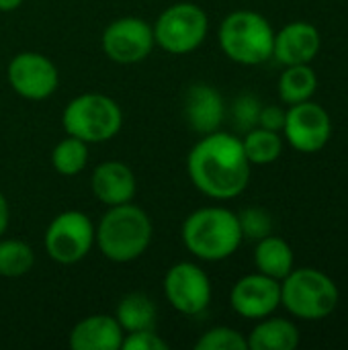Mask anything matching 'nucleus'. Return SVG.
Listing matches in <instances>:
<instances>
[{"label": "nucleus", "instance_id": "1", "mask_svg": "<svg viewBox=\"0 0 348 350\" xmlns=\"http://www.w3.org/2000/svg\"><path fill=\"white\" fill-rule=\"evenodd\" d=\"M250 168L252 164L244 154L242 139L219 129L203 135L187 158L193 187L215 201L240 197L250 183Z\"/></svg>", "mask_w": 348, "mask_h": 350}, {"label": "nucleus", "instance_id": "2", "mask_svg": "<svg viewBox=\"0 0 348 350\" xmlns=\"http://www.w3.org/2000/svg\"><path fill=\"white\" fill-rule=\"evenodd\" d=\"M152 236L150 215L133 203L109 207L98 226H94V244L101 254L119 265L137 260L150 248Z\"/></svg>", "mask_w": 348, "mask_h": 350}, {"label": "nucleus", "instance_id": "3", "mask_svg": "<svg viewBox=\"0 0 348 350\" xmlns=\"http://www.w3.org/2000/svg\"><path fill=\"white\" fill-rule=\"evenodd\" d=\"M183 244L199 260L219 262L236 254L242 244L238 213L226 207H201L183 221Z\"/></svg>", "mask_w": 348, "mask_h": 350}, {"label": "nucleus", "instance_id": "4", "mask_svg": "<svg viewBox=\"0 0 348 350\" xmlns=\"http://www.w3.org/2000/svg\"><path fill=\"white\" fill-rule=\"evenodd\" d=\"M222 51L240 66H258L273 57V25L256 10L230 12L217 31Z\"/></svg>", "mask_w": 348, "mask_h": 350}, {"label": "nucleus", "instance_id": "5", "mask_svg": "<svg viewBox=\"0 0 348 350\" xmlns=\"http://www.w3.org/2000/svg\"><path fill=\"white\" fill-rule=\"evenodd\" d=\"M338 301V285L318 269H293L281 281V306L293 318L308 322L324 320L336 312Z\"/></svg>", "mask_w": 348, "mask_h": 350}, {"label": "nucleus", "instance_id": "6", "mask_svg": "<svg viewBox=\"0 0 348 350\" xmlns=\"http://www.w3.org/2000/svg\"><path fill=\"white\" fill-rule=\"evenodd\" d=\"M62 125L68 135L86 144H103L121 131L123 113L115 98L101 92H84L66 105Z\"/></svg>", "mask_w": 348, "mask_h": 350}, {"label": "nucleus", "instance_id": "7", "mask_svg": "<svg viewBox=\"0 0 348 350\" xmlns=\"http://www.w3.org/2000/svg\"><path fill=\"white\" fill-rule=\"evenodd\" d=\"M152 31L158 47L172 55H187L203 45L209 31V18L199 4L176 2L160 12Z\"/></svg>", "mask_w": 348, "mask_h": 350}, {"label": "nucleus", "instance_id": "8", "mask_svg": "<svg viewBox=\"0 0 348 350\" xmlns=\"http://www.w3.org/2000/svg\"><path fill=\"white\" fill-rule=\"evenodd\" d=\"M43 246L47 256L57 265H76L94 246V224L82 211H62L49 221Z\"/></svg>", "mask_w": 348, "mask_h": 350}, {"label": "nucleus", "instance_id": "9", "mask_svg": "<svg viewBox=\"0 0 348 350\" xmlns=\"http://www.w3.org/2000/svg\"><path fill=\"white\" fill-rule=\"evenodd\" d=\"M281 133L293 150L302 154H316L324 150L332 137V119L322 105L310 98L289 105Z\"/></svg>", "mask_w": 348, "mask_h": 350}, {"label": "nucleus", "instance_id": "10", "mask_svg": "<svg viewBox=\"0 0 348 350\" xmlns=\"http://www.w3.org/2000/svg\"><path fill=\"white\" fill-rule=\"evenodd\" d=\"M101 45L111 62L129 66L144 62L152 53L156 41L148 21L139 16H121L107 25Z\"/></svg>", "mask_w": 348, "mask_h": 350}, {"label": "nucleus", "instance_id": "11", "mask_svg": "<svg viewBox=\"0 0 348 350\" xmlns=\"http://www.w3.org/2000/svg\"><path fill=\"white\" fill-rule=\"evenodd\" d=\"M164 295L183 316H201L211 304V281L195 262H176L164 277Z\"/></svg>", "mask_w": 348, "mask_h": 350}, {"label": "nucleus", "instance_id": "12", "mask_svg": "<svg viewBox=\"0 0 348 350\" xmlns=\"http://www.w3.org/2000/svg\"><path fill=\"white\" fill-rule=\"evenodd\" d=\"M8 84L27 100H45L57 90L59 74L55 64L37 51H21L8 62Z\"/></svg>", "mask_w": 348, "mask_h": 350}, {"label": "nucleus", "instance_id": "13", "mask_svg": "<svg viewBox=\"0 0 348 350\" xmlns=\"http://www.w3.org/2000/svg\"><path fill=\"white\" fill-rule=\"evenodd\" d=\"M232 310L246 320H263L281 308V281L263 273L238 279L230 291Z\"/></svg>", "mask_w": 348, "mask_h": 350}, {"label": "nucleus", "instance_id": "14", "mask_svg": "<svg viewBox=\"0 0 348 350\" xmlns=\"http://www.w3.org/2000/svg\"><path fill=\"white\" fill-rule=\"evenodd\" d=\"M320 47L322 35L318 27L308 21H293L275 33L273 57L283 66L312 64Z\"/></svg>", "mask_w": 348, "mask_h": 350}, {"label": "nucleus", "instance_id": "15", "mask_svg": "<svg viewBox=\"0 0 348 350\" xmlns=\"http://www.w3.org/2000/svg\"><path fill=\"white\" fill-rule=\"evenodd\" d=\"M183 111L189 127L195 133L207 135L222 127L226 117V103L215 86L205 82H195L185 92Z\"/></svg>", "mask_w": 348, "mask_h": 350}, {"label": "nucleus", "instance_id": "16", "mask_svg": "<svg viewBox=\"0 0 348 350\" xmlns=\"http://www.w3.org/2000/svg\"><path fill=\"white\" fill-rule=\"evenodd\" d=\"M92 195L107 207L131 203L137 191L133 170L117 160H107L92 170L90 176Z\"/></svg>", "mask_w": 348, "mask_h": 350}, {"label": "nucleus", "instance_id": "17", "mask_svg": "<svg viewBox=\"0 0 348 350\" xmlns=\"http://www.w3.org/2000/svg\"><path fill=\"white\" fill-rule=\"evenodd\" d=\"M123 336L115 316L94 314L72 328L68 342L74 350H121Z\"/></svg>", "mask_w": 348, "mask_h": 350}, {"label": "nucleus", "instance_id": "18", "mask_svg": "<svg viewBox=\"0 0 348 350\" xmlns=\"http://www.w3.org/2000/svg\"><path fill=\"white\" fill-rule=\"evenodd\" d=\"M250 350H295L299 347V330L285 318H263L246 338Z\"/></svg>", "mask_w": 348, "mask_h": 350}, {"label": "nucleus", "instance_id": "19", "mask_svg": "<svg viewBox=\"0 0 348 350\" xmlns=\"http://www.w3.org/2000/svg\"><path fill=\"white\" fill-rule=\"evenodd\" d=\"M293 262H295L293 248L283 238L271 234L256 242L254 265L258 273L273 277L277 281H283L293 271Z\"/></svg>", "mask_w": 348, "mask_h": 350}, {"label": "nucleus", "instance_id": "20", "mask_svg": "<svg viewBox=\"0 0 348 350\" xmlns=\"http://www.w3.org/2000/svg\"><path fill=\"white\" fill-rule=\"evenodd\" d=\"M115 320L119 322L125 334L137 332V330H150V328H156L158 308L146 293H139V291L127 293L117 304Z\"/></svg>", "mask_w": 348, "mask_h": 350}, {"label": "nucleus", "instance_id": "21", "mask_svg": "<svg viewBox=\"0 0 348 350\" xmlns=\"http://www.w3.org/2000/svg\"><path fill=\"white\" fill-rule=\"evenodd\" d=\"M318 76L310 64L285 66V72L279 78V96L285 105H297L310 100L316 94Z\"/></svg>", "mask_w": 348, "mask_h": 350}, {"label": "nucleus", "instance_id": "22", "mask_svg": "<svg viewBox=\"0 0 348 350\" xmlns=\"http://www.w3.org/2000/svg\"><path fill=\"white\" fill-rule=\"evenodd\" d=\"M242 148L250 164L267 166L281 158L283 154V137L279 131H271L265 127H254L244 133Z\"/></svg>", "mask_w": 348, "mask_h": 350}, {"label": "nucleus", "instance_id": "23", "mask_svg": "<svg viewBox=\"0 0 348 350\" xmlns=\"http://www.w3.org/2000/svg\"><path fill=\"white\" fill-rule=\"evenodd\" d=\"M86 162H88V144L74 135L64 137L51 150V164H53L55 172L62 176L80 174L84 170Z\"/></svg>", "mask_w": 348, "mask_h": 350}, {"label": "nucleus", "instance_id": "24", "mask_svg": "<svg viewBox=\"0 0 348 350\" xmlns=\"http://www.w3.org/2000/svg\"><path fill=\"white\" fill-rule=\"evenodd\" d=\"M35 265L33 248L23 240H0V277L16 279Z\"/></svg>", "mask_w": 348, "mask_h": 350}, {"label": "nucleus", "instance_id": "25", "mask_svg": "<svg viewBox=\"0 0 348 350\" xmlns=\"http://www.w3.org/2000/svg\"><path fill=\"white\" fill-rule=\"evenodd\" d=\"M242 238L258 242L273 234V215L263 207H246L238 213Z\"/></svg>", "mask_w": 348, "mask_h": 350}, {"label": "nucleus", "instance_id": "26", "mask_svg": "<svg viewBox=\"0 0 348 350\" xmlns=\"http://www.w3.org/2000/svg\"><path fill=\"white\" fill-rule=\"evenodd\" d=\"M197 350H248V342L246 338L228 326H217L207 330L197 342H195Z\"/></svg>", "mask_w": 348, "mask_h": 350}, {"label": "nucleus", "instance_id": "27", "mask_svg": "<svg viewBox=\"0 0 348 350\" xmlns=\"http://www.w3.org/2000/svg\"><path fill=\"white\" fill-rule=\"evenodd\" d=\"M263 103L256 94L252 92H242L240 96H236L234 105H232V119L238 131L246 133L254 127H258V115H260Z\"/></svg>", "mask_w": 348, "mask_h": 350}, {"label": "nucleus", "instance_id": "28", "mask_svg": "<svg viewBox=\"0 0 348 350\" xmlns=\"http://www.w3.org/2000/svg\"><path fill=\"white\" fill-rule=\"evenodd\" d=\"M121 350H168V342L160 334H156V328H150L125 334Z\"/></svg>", "mask_w": 348, "mask_h": 350}, {"label": "nucleus", "instance_id": "29", "mask_svg": "<svg viewBox=\"0 0 348 350\" xmlns=\"http://www.w3.org/2000/svg\"><path fill=\"white\" fill-rule=\"evenodd\" d=\"M285 113H287V109H283L279 105H267V107L263 105L260 115H258V127L281 133L283 125H285Z\"/></svg>", "mask_w": 348, "mask_h": 350}, {"label": "nucleus", "instance_id": "30", "mask_svg": "<svg viewBox=\"0 0 348 350\" xmlns=\"http://www.w3.org/2000/svg\"><path fill=\"white\" fill-rule=\"evenodd\" d=\"M8 221H10L8 201H6V197L2 195V191H0V238L6 234V230H8Z\"/></svg>", "mask_w": 348, "mask_h": 350}, {"label": "nucleus", "instance_id": "31", "mask_svg": "<svg viewBox=\"0 0 348 350\" xmlns=\"http://www.w3.org/2000/svg\"><path fill=\"white\" fill-rule=\"evenodd\" d=\"M23 4V0H0V12H12Z\"/></svg>", "mask_w": 348, "mask_h": 350}]
</instances>
